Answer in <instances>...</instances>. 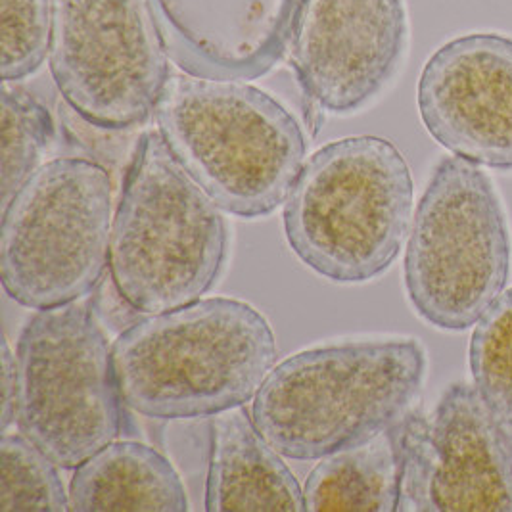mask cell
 Returning a JSON list of instances; mask_svg holds the SVG:
<instances>
[{
    "mask_svg": "<svg viewBox=\"0 0 512 512\" xmlns=\"http://www.w3.org/2000/svg\"><path fill=\"white\" fill-rule=\"evenodd\" d=\"M70 511L183 512L188 499L179 474L156 449L112 442L75 468Z\"/></svg>",
    "mask_w": 512,
    "mask_h": 512,
    "instance_id": "obj_14",
    "label": "cell"
},
{
    "mask_svg": "<svg viewBox=\"0 0 512 512\" xmlns=\"http://www.w3.org/2000/svg\"><path fill=\"white\" fill-rule=\"evenodd\" d=\"M221 211L158 131L142 135L112 223L110 273L123 300L148 315L202 300L227 259Z\"/></svg>",
    "mask_w": 512,
    "mask_h": 512,
    "instance_id": "obj_5",
    "label": "cell"
},
{
    "mask_svg": "<svg viewBox=\"0 0 512 512\" xmlns=\"http://www.w3.org/2000/svg\"><path fill=\"white\" fill-rule=\"evenodd\" d=\"M125 407L148 419L215 417L256 397L277 340L254 305L208 298L129 326L112 346Z\"/></svg>",
    "mask_w": 512,
    "mask_h": 512,
    "instance_id": "obj_1",
    "label": "cell"
},
{
    "mask_svg": "<svg viewBox=\"0 0 512 512\" xmlns=\"http://www.w3.org/2000/svg\"><path fill=\"white\" fill-rule=\"evenodd\" d=\"M407 35L403 0H303L290 39L292 66L309 98L346 116L392 81Z\"/></svg>",
    "mask_w": 512,
    "mask_h": 512,
    "instance_id": "obj_11",
    "label": "cell"
},
{
    "mask_svg": "<svg viewBox=\"0 0 512 512\" xmlns=\"http://www.w3.org/2000/svg\"><path fill=\"white\" fill-rule=\"evenodd\" d=\"M154 116L173 158L236 217L277 210L305 163L298 119L244 81L171 75Z\"/></svg>",
    "mask_w": 512,
    "mask_h": 512,
    "instance_id": "obj_3",
    "label": "cell"
},
{
    "mask_svg": "<svg viewBox=\"0 0 512 512\" xmlns=\"http://www.w3.org/2000/svg\"><path fill=\"white\" fill-rule=\"evenodd\" d=\"M397 511L512 512V449L474 386L451 384L430 413L403 419Z\"/></svg>",
    "mask_w": 512,
    "mask_h": 512,
    "instance_id": "obj_10",
    "label": "cell"
},
{
    "mask_svg": "<svg viewBox=\"0 0 512 512\" xmlns=\"http://www.w3.org/2000/svg\"><path fill=\"white\" fill-rule=\"evenodd\" d=\"M16 422V355L8 348V342L2 340V432Z\"/></svg>",
    "mask_w": 512,
    "mask_h": 512,
    "instance_id": "obj_20",
    "label": "cell"
},
{
    "mask_svg": "<svg viewBox=\"0 0 512 512\" xmlns=\"http://www.w3.org/2000/svg\"><path fill=\"white\" fill-rule=\"evenodd\" d=\"M511 233L480 165L445 158L420 198L405 252V288L420 317L459 332L507 288Z\"/></svg>",
    "mask_w": 512,
    "mask_h": 512,
    "instance_id": "obj_6",
    "label": "cell"
},
{
    "mask_svg": "<svg viewBox=\"0 0 512 512\" xmlns=\"http://www.w3.org/2000/svg\"><path fill=\"white\" fill-rule=\"evenodd\" d=\"M2 148H0V208L6 210L16 192L37 171L45 148L54 137L47 108L25 89L2 81Z\"/></svg>",
    "mask_w": 512,
    "mask_h": 512,
    "instance_id": "obj_17",
    "label": "cell"
},
{
    "mask_svg": "<svg viewBox=\"0 0 512 512\" xmlns=\"http://www.w3.org/2000/svg\"><path fill=\"white\" fill-rule=\"evenodd\" d=\"M401 482L403 420L367 442L323 457L307 476L305 511H397Z\"/></svg>",
    "mask_w": 512,
    "mask_h": 512,
    "instance_id": "obj_15",
    "label": "cell"
},
{
    "mask_svg": "<svg viewBox=\"0 0 512 512\" xmlns=\"http://www.w3.org/2000/svg\"><path fill=\"white\" fill-rule=\"evenodd\" d=\"M112 181L91 160L41 165L0 227V279L20 305L45 311L89 296L110 265Z\"/></svg>",
    "mask_w": 512,
    "mask_h": 512,
    "instance_id": "obj_7",
    "label": "cell"
},
{
    "mask_svg": "<svg viewBox=\"0 0 512 512\" xmlns=\"http://www.w3.org/2000/svg\"><path fill=\"white\" fill-rule=\"evenodd\" d=\"M242 407L211 420L206 511H305L303 491Z\"/></svg>",
    "mask_w": 512,
    "mask_h": 512,
    "instance_id": "obj_13",
    "label": "cell"
},
{
    "mask_svg": "<svg viewBox=\"0 0 512 512\" xmlns=\"http://www.w3.org/2000/svg\"><path fill=\"white\" fill-rule=\"evenodd\" d=\"M468 363L472 386L512 449V288L476 321Z\"/></svg>",
    "mask_w": 512,
    "mask_h": 512,
    "instance_id": "obj_16",
    "label": "cell"
},
{
    "mask_svg": "<svg viewBox=\"0 0 512 512\" xmlns=\"http://www.w3.org/2000/svg\"><path fill=\"white\" fill-rule=\"evenodd\" d=\"M56 468L22 432H4L0 442V511H70V493H66Z\"/></svg>",
    "mask_w": 512,
    "mask_h": 512,
    "instance_id": "obj_18",
    "label": "cell"
},
{
    "mask_svg": "<svg viewBox=\"0 0 512 512\" xmlns=\"http://www.w3.org/2000/svg\"><path fill=\"white\" fill-rule=\"evenodd\" d=\"M50 25L52 0H0L2 81H22L45 64Z\"/></svg>",
    "mask_w": 512,
    "mask_h": 512,
    "instance_id": "obj_19",
    "label": "cell"
},
{
    "mask_svg": "<svg viewBox=\"0 0 512 512\" xmlns=\"http://www.w3.org/2000/svg\"><path fill=\"white\" fill-rule=\"evenodd\" d=\"M169 60L150 0H52L50 73L94 127L148 121L171 77Z\"/></svg>",
    "mask_w": 512,
    "mask_h": 512,
    "instance_id": "obj_9",
    "label": "cell"
},
{
    "mask_svg": "<svg viewBox=\"0 0 512 512\" xmlns=\"http://www.w3.org/2000/svg\"><path fill=\"white\" fill-rule=\"evenodd\" d=\"M415 185L390 140H334L307 162L284 202L292 252L317 275L359 284L386 273L413 225Z\"/></svg>",
    "mask_w": 512,
    "mask_h": 512,
    "instance_id": "obj_4",
    "label": "cell"
},
{
    "mask_svg": "<svg viewBox=\"0 0 512 512\" xmlns=\"http://www.w3.org/2000/svg\"><path fill=\"white\" fill-rule=\"evenodd\" d=\"M419 112L451 154L512 169V39L472 33L438 48L420 73Z\"/></svg>",
    "mask_w": 512,
    "mask_h": 512,
    "instance_id": "obj_12",
    "label": "cell"
},
{
    "mask_svg": "<svg viewBox=\"0 0 512 512\" xmlns=\"http://www.w3.org/2000/svg\"><path fill=\"white\" fill-rule=\"evenodd\" d=\"M424 378L426 351L413 338L300 351L267 374L252 419L282 457L321 461L405 419Z\"/></svg>",
    "mask_w": 512,
    "mask_h": 512,
    "instance_id": "obj_2",
    "label": "cell"
},
{
    "mask_svg": "<svg viewBox=\"0 0 512 512\" xmlns=\"http://www.w3.org/2000/svg\"><path fill=\"white\" fill-rule=\"evenodd\" d=\"M112 346L87 305L39 311L16 348V424L58 468H77L121 432Z\"/></svg>",
    "mask_w": 512,
    "mask_h": 512,
    "instance_id": "obj_8",
    "label": "cell"
}]
</instances>
